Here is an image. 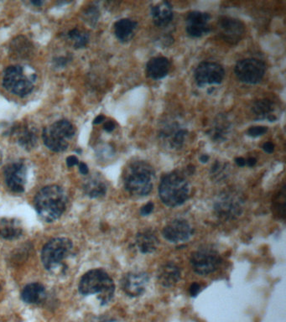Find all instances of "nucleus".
<instances>
[{
    "mask_svg": "<svg viewBox=\"0 0 286 322\" xmlns=\"http://www.w3.org/2000/svg\"><path fill=\"white\" fill-rule=\"evenodd\" d=\"M78 289L82 296L98 295L97 298L101 305L104 306L113 299L115 285L108 273L97 269L90 270L81 277Z\"/></svg>",
    "mask_w": 286,
    "mask_h": 322,
    "instance_id": "nucleus-2",
    "label": "nucleus"
},
{
    "mask_svg": "<svg viewBox=\"0 0 286 322\" xmlns=\"http://www.w3.org/2000/svg\"><path fill=\"white\" fill-rule=\"evenodd\" d=\"M105 120V117L103 115H98L97 118H95L94 121H93V124H100V123H103V121Z\"/></svg>",
    "mask_w": 286,
    "mask_h": 322,
    "instance_id": "nucleus-43",
    "label": "nucleus"
},
{
    "mask_svg": "<svg viewBox=\"0 0 286 322\" xmlns=\"http://www.w3.org/2000/svg\"><path fill=\"white\" fill-rule=\"evenodd\" d=\"M148 284L149 275L146 273H128L121 281V288L129 297H138L145 293Z\"/></svg>",
    "mask_w": 286,
    "mask_h": 322,
    "instance_id": "nucleus-14",
    "label": "nucleus"
},
{
    "mask_svg": "<svg viewBox=\"0 0 286 322\" xmlns=\"http://www.w3.org/2000/svg\"><path fill=\"white\" fill-rule=\"evenodd\" d=\"M75 128L68 120H59L44 128L42 139L53 152H63L75 136Z\"/></svg>",
    "mask_w": 286,
    "mask_h": 322,
    "instance_id": "nucleus-6",
    "label": "nucleus"
},
{
    "mask_svg": "<svg viewBox=\"0 0 286 322\" xmlns=\"http://www.w3.org/2000/svg\"><path fill=\"white\" fill-rule=\"evenodd\" d=\"M265 63L254 58L239 60L235 66L237 77L244 83H259L265 76Z\"/></svg>",
    "mask_w": 286,
    "mask_h": 322,
    "instance_id": "nucleus-10",
    "label": "nucleus"
},
{
    "mask_svg": "<svg viewBox=\"0 0 286 322\" xmlns=\"http://www.w3.org/2000/svg\"><path fill=\"white\" fill-rule=\"evenodd\" d=\"M162 233L166 240L177 244L180 242L187 241L193 235V229L187 221L176 219L171 221L164 228Z\"/></svg>",
    "mask_w": 286,
    "mask_h": 322,
    "instance_id": "nucleus-15",
    "label": "nucleus"
},
{
    "mask_svg": "<svg viewBox=\"0 0 286 322\" xmlns=\"http://www.w3.org/2000/svg\"><path fill=\"white\" fill-rule=\"evenodd\" d=\"M209 13L199 11H193L187 17V32L190 36L198 38L210 32Z\"/></svg>",
    "mask_w": 286,
    "mask_h": 322,
    "instance_id": "nucleus-16",
    "label": "nucleus"
},
{
    "mask_svg": "<svg viewBox=\"0 0 286 322\" xmlns=\"http://www.w3.org/2000/svg\"><path fill=\"white\" fill-rule=\"evenodd\" d=\"M275 104L270 99L258 100L254 103L252 112L256 119H268L270 122H275L276 117L274 114Z\"/></svg>",
    "mask_w": 286,
    "mask_h": 322,
    "instance_id": "nucleus-22",
    "label": "nucleus"
},
{
    "mask_svg": "<svg viewBox=\"0 0 286 322\" xmlns=\"http://www.w3.org/2000/svg\"><path fill=\"white\" fill-rule=\"evenodd\" d=\"M0 290H1V288H0Z\"/></svg>",
    "mask_w": 286,
    "mask_h": 322,
    "instance_id": "nucleus-47",
    "label": "nucleus"
},
{
    "mask_svg": "<svg viewBox=\"0 0 286 322\" xmlns=\"http://www.w3.org/2000/svg\"><path fill=\"white\" fill-rule=\"evenodd\" d=\"M137 23L135 21L129 18H123L117 21L114 24L115 35L120 41H129L134 34V29H136Z\"/></svg>",
    "mask_w": 286,
    "mask_h": 322,
    "instance_id": "nucleus-26",
    "label": "nucleus"
},
{
    "mask_svg": "<svg viewBox=\"0 0 286 322\" xmlns=\"http://www.w3.org/2000/svg\"><path fill=\"white\" fill-rule=\"evenodd\" d=\"M85 193L91 198H98L103 197L107 192V186L103 181L97 178L87 180L83 186Z\"/></svg>",
    "mask_w": 286,
    "mask_h": 322,
    "instance_id": "nucleus-28",
    "label": "nucleus"
},
{
    "mask_svg": "<svg viewBox=\"0 0 286 322\" xmlns=\"http://www.w3.org/2000/svg\"><path fill=\"white\" fill-rule=\"evenodd\" d=\"M26 166L21 161L11 163L4 169V181L8 189L15 193L24 192L26 183Z\"/></svg>",
    "mask_w": 286,
    "mask_h": 322,
    "instance_id": "nucleus-12",
    "label": "nucleus"
},
{
    "mask_svg": "<svg viewBox=\"0 0 286 322\" xmlns=\"http://www.w3.org/2000/svg\"><path fill=\"white\" fill-rule=\"evenodd\" d=\"M257 163V160L255 158L250 157L246 160V165L250 167H254Z\"/></svg>",
    "mask_w": 286,
    "mask_h": 322,
    "instance_id": "nucleus-42",
    "label": "nucleus"
},
{
    "mask_svg": "<svg viewBox=\"0 0 286 322\" xmlns=\"http://www.w3.org/2000/svg\"><path fill=\"white\" fill-rule=\"evenodd\" d=\"M200 291H201V286H200L199 284L193 283L190 287V295L192 297H196L199 294Z\"/></svg>",
    "mask_w": 286,
    "mask_h": 322,
    "instance_id": "nucleus-36",
    "label": "nucleus"
},
{
    "mask_svg": "<svg viewBox=\"0 0 286 322\" xmlns=\"http://www.w3.org/2000/svg\"><path fill=\"white\" fill-rule=\"evenodd\" d=\"M192 270L198 275H208L218 270L222 263L220 254L211 247L200 248L191 256Z\"/></svg>",
    "mask_w": 286,
    "mask_h": 322,
    "instance_id": "nucleus-9",
    "label": "nucleus"
},
{
    "mask_svg": "<svg viewBox=\"0 0 286 322\" xmlns=\"http://www.w3.org/2000/svg\"><path fill=\"white\" fill-rule=\"evenodd\" d=\"M170 61L166 57H155L149 60L146 65V72L150 78L160 80L167 76L170 71Z\"/></svg>",
    "mask_w": 286,
    "mask_h": 322,
    "instance_id": "nucleus-20",
    "label": "nucleus"
},
{
    "mask_svg": "<svg viewBox=\"0 0 286 322\" xmlns=\"http://www.w3.org/2000/svg\"><path fill=\"white\" fill-rule=\"evenodd\" d=\"M235 163L239 167H244L246 165V160H244L243 157H238L235 159Z\"/></svg>",
    "mask_w": 286,
    "mask_h": 322,
    "instance_id": "nucleus-41",
    "label": "nucleus"
},
{
    "mask_svg": "<svg viewBox=\"0 0 286 322\" xmlns=\"http://www.w3.org/2000/svg\"><path fill=\"white\" fill-rule=\"evenodd\" d=\"M230 124L224 116H218L213 123V126L208 130V135L215 142L225 141L229 134Z\"/></svg>",
    "mask_w": 286,
    "mask_h": 322,
    "instance_id": "nucleus-25",
    "label": "nucleus"
},
{
    "mask_svg": "<svg viewBox=\"0 0 286 322\" xmlns=\"http://www.w3.org/2000/svg\"><path fill=\"white\" fill-rule=\"evenodd\" d=\"M34 208L39 218L46 223H52L61 217L66 210L67 197L60 186H45L34 197Z\"/></svg>",
    "mask_w": 286,
    "mask_h": 322,
    "instance_id": "nucleus-1",
    "label": "nucleus"
},
{
    "mask_svg": "<svg viewBox=\"0 0 286 322\" xmlns=\"http://www.w3.org/2000/svg\"><path fill=\"white\" fill-rule=\"evenodd\" d=\"M208 160H209V156H208V155H201V157H200V161H201V162L204 164V163L208 162Z\"/></svg>",
    "mask_w": 286,
    "mask_h": 322,
    "instance_id": "nucleus-44",
    "label": "nucleus"
},
{
    "mask_svg": "<svg viewBox=\"0 0 286 322\" xmlns=\"http://www.w3.org/2000/svg\"><path fill=\"white\" fill-rule=\"evenodd\" d=\"M45 296V287L41 284L31 283L27 285L22 291L21 299L28 304H37L42 302Z\"/></svg>",
    "mask_w": 286,
    "mask_h": 322,
    "instance_id": "nucleus-23",
    "label": "nucleus"
},
{
    "mask_svg": "<svg viewBox=\"0 0 286 322\" xmlns=\"http://www.w3.org/2000/svg\"><path fill=\"white\" fill-rule=\"evenodd\" d=\"M263 149L265 150V152L268 154H272L275 150V144L272 142H266L263 145Z\"/></svg>",
    "mask_w": 286,
    "mask_h": 322,
    "instance_id": "nucleus-38",
    "label": "nucleus"
},
{
    "mask_svg": "<svg viewBox=\"0 0 286 322\" xmlns=\"http://www.w3.org/2000/svg\"><path fill=\"white\" fill-rule=\"evenodd\" d=\"M100 322H118V321H116L114 319H104L103 321H101Z\"/></svg>",
    "mask_w": 286,
    "mask_h": 322,
    "instance_id": "nucleus-46",
    "label": "nucleus"
},
{
    "mask_svg": "<svg viewBox=\"0 0 286 322\" xmlns=\"http://www.w3.org/2000/svg\"><path fill=\"white\" fill-rule=\"evenodd\" d=\"M135 244L142 254H152L159 246V240L153 232L145 230L137 234Z\"/></svg>",
    "mask_w": 286,
    "mask_h": 322,
    "instance_id": "nucleus-21",
    "label": "nucleus"
},
{
    "mask_svg": "<svg viewBox=\"0 0 286 322\" xmlns=\"http://www.w3.org/2000/svg\"><path fill=\"white\" fill-rule=\"evenodd\" d=\"M153 210H154V203L153 202H148L147 204L142 207L141 210H140V214L142 216H148L153 212Z\"/></svg>",
    "mask_w": 286,
    "mask_h": 322,
    "instance_id": "nucleus-35",
    "label": "nucleus"
},
{
    "mask_svg": "<svg viewBox=\"0 0 286 322\" xmlns=\"http://www.w3.org/2000/svg\"><path fill=\"white\" fill-rule=\"evenodd\" d=\"M103 128H104V130H105L106 132L111 133V132L113 131V130H114V128H115V123H114V122L112 120L107 121V122L104 123V125H103Z\"/></svg>",
    "mask_w": 286,
    "mask_h": 322,
    "instance_id": "nucleus-39",
    "label": "nucleus"
},
{
    "mask_svg": "<svg viewBox=\"0 0 286 322\" xmlns=\"http://www.w3.org/2000/svg\"><path fill=\"white\" fill-rule=\"evenodd\" d=\"M188 132L177 123H170L160 129L159 137L171 149H181L183 146Z\"/></svg>",
    "mask_w": 286,
    "mask_h": 322,
    "instance_id": "nucleus-17",
    "label": "nucleus"
},
{
    "mask_svg": "<svg viewBox=\"0 0 286 322\" xmlns=\"http://www.w3.org/2000/svg\"><path fill=\"white\" fill-rule=\"evenodd\" d=\"M36 74L29 66H8L3 72V86L8 92L18 97H26L34 89Z\"/></svg>",
    "mask_w": 286,
    "mask_h": 322,
    "instance_id": "nucleus-5",
    "label": "nucleus"
},
{
    "mask_svg": "<svg viewBox=\"0 0 286 322\" xmlns=\"http://www.w3.org/2000/svg\"><path fill=\"white\" fill-rule=\"evenodd\" d=\"M3 223V226L0 228V237L6 240H14L21 236L22 228L18 227L14 222L7 221Z\"/></svg>",
    "mask_w": 286,
    "mask_h": 322,
    "instance_id": "nucleus-29",
    "label": "nucleus"
},
{
    "mask_svg": "<svg viewBox=\"0 0 286 322\" xmlns=\"http://www.w3.org/2000/svg\"><path fill=\"white\" fill-rule=\"evenodd\" d=\"M150 13L153 21L158 27H166L173 19L172 6L169 2H161L151 7Z\"/></svg>",
    "mask_w": 286,
    "mask_h": 322,
    "instance_id": "nucleus-19",
    "label": "nucleus"
},
{
    "mask_svg": "<svg viewBox=\"0 0 286 322\" xmlns=\"http://www.w3.org/2000/svg\"><path fill=\"white\" fill-rule=\"evenodd\" d=\"M33 45L25 37L18 36L10 45L11 54L18 58H29L32 55Z\"/></svg>",
    "mask_w": 286,
    "mask_h": 322,
    "instance_id": "nucleus-27",
    "label": "nucleus"
},
{
    "mask_svg": "<svg viewBox=\"0 0 286 322\" xmlns=\"http://www.w3.org/2000/svg\"><path fill=\"white\" fill-rule=\"evenodd\" d=\"M268 128L265 126H256V127L250 128L248 131V134L251 137H259L265 134Z\"/></svg>",
    "mask_w": 286,
    "mask_h": 322,
    "instance_id": "nucleus-33",
    "label": "nucleus"
},
{
    "mask_svg": "<svg viewBox=\"0 0 286 322\" xmlns=\"http://www.w3.org/2000/svg\"><path fill=\"white\" fill-rule=\"evenodd\" d=\"M68 38L74 42V46L76 48L85 47L89 40V35L86 32L81 31L78 29L70 30Z\"/></svg>",
    "mask_w": 286,
    "mask_h": 322,
    "instance_id": "nucleus-32",
    "label": "nucleus"
},
{
    "mask_svg": "<svg viewBox=\"0 0 286 322\" xmlns=\"http://www.w3.org/2000/svg\"><path fill=\"white\" fill-rule=\"evenodd\" d=\"M72 250V243L66 238H56L48 242L41 252V261L45 269L54 270Z\"/></svg>",
    "mask_w": 286,
    "mask_h": 322,
    "instance_id": "nucleus-7",
    "label": "nucleus"
},
{
    "mask_svg": "<svg viewBox=\"0 0 286 322\" xmlns=\"http://www.w3.org/2000/svg\"><path fill=\"white\" fill-rule=\"evenodd\" d=\"M17 136L18 144L25 150L34 149L38 141L36 129L29 125L18 128Z\"/></svg>",
    "mask_w": 286,
    "mask_h": 322,
    "instance_id": "nucleus-24",
    "label": "nucleus"
},
{
    "mask_svg": "<svg viewBox=\"0 0 286 322\" xmlns=\"http://www.w3.org/2000/svg\"><path fill=\"white\" fill-rule=\"evenodd\" d=\"M155 170L145 161H136L130 165L124 176V187L129 194L145 197L152 191Z\"/></svg>",
    "mask_w": 286,
    "mask_h": 322,
    "instance_id": "nucleus-3",
    "label": "nucleus"
},
{
    "mask_svg": "<svg viewBox=\"0 0 286 322\" xmlns=\"http://www.w3.org/2000/svg\"><path fill=\"white\" fill-rule=\"evenodd\" d=\"M86 15H87V19L89 20V23H95L98 18V11H97V8L93 7V8L87 9Z\"/></svg>",
    "mask_w": 286,
    "mask_h": 322,
    "instance_id": "nucleus-34",
    "label": "nucleus"
},
{
    "mask_svg": "<svg viewBox=\"0 0 286 322\" xmlns=\"http://www.w3.org/2000/svg\"><path fill=\"white\" fill-rule=\"evenodd\" d=\"M224 75L225 71L223 66L218 63L210 61L201 63L195 71V78L201 87L221 83L224 78Z\"/></svg>",
    "mask_w": 286,
    "mask_h": 322,
    "instance_id": "nucleus-11",
    "label": "nucleus"
},
{
    "mask_svg": "<svg viewBox=\"0 0 286 322\" xmlns=\"http://www.w3.org/2000/svg\"><path fill=\"white\" fill-rule=\"evenodd\" d=\"M79 165V160L75 156V155H71L69 156L66 159V165L68 167H73V166H76V165Z\"/></svg>",
    "mask_w": 286,
    "mask_h": 322,
    "instance_id": "nucleus-37",
    "label": "nucleus"
},
{
    "mask_svg": "<svg viewBox=\"0 0 286 322\" xmlns=\"http://www.w3.org/2000/svg\"><path fill=\"white\" fill-rule=\"evenodd\" d=\"M79 171L81 175H87L88 172H89V170H88V166H87V164H85L84 162L79 163Z\"/></svg>",
    "mask_w": 286,
    "mask_h": 322,
    "instance_id": "nucleus-40",
    "label": "nucleus"
},
{
    "mask_svg": "<svg viewBox=\"0 0 286 322\" xmlns=\"http://www.w3.org/2000/svg\"><path fill=\"white\" fill-rule=\"evenodd\" d=\"M219 35L230 45H236L245 33V27L241 21L230 17H223L218 20Z\"/></svg>",
    "mask_w": 286,
    "mask_h": 322,
    "instance_id": "nucleus-13",
    "label": "nucleus"
},
{
    "mask_svg": "<svg viewBox=\"0 0 286 322\" xmlns=\"http://www.w3.org/2000/svg\"><path fill=\"white\" fill-rule=\"evenodd\" d=\"M244 199L235 191H225L219 194L214 203V210L219 218L234 220L244 212Z\"/></svg>",
    "mask_w": 286,
    "mask_h": 322,
    "instance_id": "nucleus-8",
    "label": "nucleus"
},
{
    "mask_svg": "<svg viewBox=\"0 0 286 322\" xmlns=\"http://www.w3.org/2000/svg\"><path fill=\"white\" fill-rule=\"evenodd\" d=\"M190 186L187 179L177 172L163 176L159 186V196L164 204L176 207L184 204L189 198Z\"/></svg>",
    "mask_w": 286,
    "mask_h": 322,
    "instance_id": "nucleus-4",
    "label": "nucleus"
},
{
    "mask_svg": "<svg viewBox=\"0 0 286 322\" xmlns=\"http://www.w3.org/2000/svg\"><path fill=\"white\" fill-rule=\"evenodd\" d=\"M274 212L279 218L284 219L286 216V186L284 185L273 201Z\"/></svg>",
    "mask_w": 286,
    "mask_h": 322,
    "instance_id": "nucleus-30",
    "label": "nucleus"
},
{
    "mask_svg": "<svg viewBox=\"0 0 286 322\" xmlns=\"http://www.w3.org/2000/svg\"><path fill=\"white\" fill-rule=\"evenodd\" d=\"M229 164L216 161L214 165L211 168L210 174L212 179L216 181H221L225 180L229 175Z\"/></svg>",
    "mask_w": 286,
    "mask_h": 322,
    "instance_id": "nucleus-31",
    "label": "nucleus"
},
{
    "mask_svg": "<svg viewBox=\"0 0 286 322\" xmlns=\"http://www.w3.org/2000/svg\"><path fill=\"white\" fill-rule=\"evenodd\" d=\"M181 279V270L172 262L161 265L157 271V280L164 287H172L178 283Z\"/></svg>",
    "mask_w": 286,
    "mask_h": 322,
    "instance_id": "nucleus-18",
    "label": "nucleus"
},
{
    "mask_svg": "<svg viewBox=\"0 0 286 322\" xmlns=\"http://www.w3.org/2000/svg\"><path fill=\"white\" fill-rule=\"evenodd\" d=\"M31 3L34 5L41 6L43 4V2L42 1H32Z\"/></svg>",
    "mask_w": 286,
    "mask_h": 322,
    "instance_id": "nucleus-45",
    "label": "nucleus"
}]
</instances>
